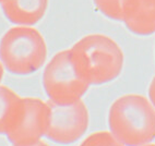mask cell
<instances>
[{
	"label": "cell",
	"mask_w": 155,
	"mask_h": 146,
	"mask_svg": "<svg viewBox=\"0 0 155 146\" xmlns=\"http://www.w3.org/2000/svg\"><path fill=\"white\" fill-rule=\"evenodd\" d=\"M30 146H49V145L44 143V142H42V141H39V142H37V143L33 144V145H30Z\"/></svg>",
	"instance_id": "13"
},
{
	"label": "cell",
	"mask_w": 155,
	"mask_h": 146,
	"mask_svg": "<svg viewBox=\"0 0 155 146\" xmlns=\"http://www.w3.org/2000/svg\"><path fill=\"white\" fill-rule=\"evenodd\" d=\"M3 1H6V0H0V3H2Z\"/></svg>",
	"instance_id": "16"
},
{
	"label": "cell",
	"mask_w": 155,
	"mask_h": 146,
	"mask_svg": "<svg viewBox=\"0 0 155 146\" xmlns=\"http://www.w3.org/2000/svg\"><path fill=\"white\" fill-rule=\"evenodd\" d=\"M143 146H155V144H145V145H143Z\"/></svg>",
	"instance_id": "15"
},
{
	"label": "cell",
	"mask_w": 155,
	"mask_h": 146,
	"mask_svg": "<svg viewBox=\"0 0 155 146\" xmlns=\"http://www.w3.org/2000/svg\"><path fill=\"white\" fill-rule=\"evenodd\" d=\"M48 0H6L1 3L7 19L18 26H32L43 19Z\"/></svg>",
	"instance_id": "8"
},
{
	"label": "cell",
	"mask_w": 155,
	"mask_h": 146,
	"mask_svg": "<svg viewBox=\"0 0 155 146\" xmlns=\"http://www.w3.org/2000/svg\"><path fill=\"white\" fill-rule=\"evenodd\" d=\"M122 22L137 35L155 33V0H121Z\"/></svg>",
	"instance_id": "7"
},
{
	"label": "cell",
	"mask_w": 155,
	"mask_h": 146,
	"mask_svg": "<svg viewBox=\"0 0 155 146\" xmlns=\"http://www.w3.org/2000/svg\"><path fill=\"white\" fill-rule=\"evenodd\" d=\"M97 9L110 19L122 21L121 0H94Z\"/></svg>",
	"instance_id": "11"
},
{
	"label": "cell",
	"mask_w": 155,
	"mask_h": 146,
	"mask_svg": "<svg viewBox=\"0 0 155 146\" xmlns=\"http://www.w3.org/2000/svg\"><path fill=\"white\" fill-rule=\"evenodd\" d=\"M110 133L126 146H143L155 138V108L147 97L128 94L113 102Z\"/></svg>",
	"instance_id": "2"
},
{
	"label": "cell",
	"mask_w": 155,
	"mask_h": 146,
	"mask_svg": "<svg viewBox=\"0 0 155 146\" xmlns=\"http://www.w3.org/2000/svg\"><path fill=\"white\" fill-rule=\"evenodd\" d=\"M68 50L75 72L89 85H102L115 80L124 67L120 46L103 34L84 36Z\"/></svg>",
	"instance_id": "1"
},
{
	"label": "cell",
	"mask_w": 155,
	"mask_h": 146,
	"mask_svg": "<svg viewBox=\"0 0 155 146\" xmlns=\"http://www.w3.org/2000/svg\"><path fill=\"white\" fill-rule=\"evenodd\" d=\"M50 120L46 136L61 145L77 142L89 127V110L82 100L69 106H58L47 100Z\"/></svg>",
	"instance_id": "5"
},
{
	"label": "cell",
	"mask_w": 155,
	"mask_h": 146,
	"mask_svg": "<svg viewBox=\"0 0 155 146\" xmlns=\"http://www.w3.org/2000/svg\"><path fill=\"white\" fill-rule=\"evenodd\" d=\"M24 115V98L0 85V134L8 135L20 125Z\"/></svg>",
	"instance_id": "9"
},
{
	"label": "cell",
	"mask_w": 155,
	"mask_h": 146,
	"mask_svg": "<svg viewBox=\"0 0 155 146\" xmlns=\"http://www.w3.org/2000/svg\"><path fill=\"white\" fill-rule=\"evenodd\" d=\"M2 77H3V66L1 63V61H0V82L2 81Z\"/></svg>",
	"instance_id": "14"
},
{
	"label": "cell",
	"mask_w": 155,
	"mask_h": 146,
	"mask_svg": "<svg viewBox=\"0 0 155 146\" xmlns=\"http://www.w3.org/2000/svg\"><path fill=\"white\" fill-rule=\"evenodd\" d=\"M80 146H125L120 143L110 132L100 131L90 134Z\"/></svg>",
	"instance_id": "10"
},
{
	"label": "cell",
	"mask_w": 155,
	"mask_h": 146,
	"mask_svg": "<svg viewBox=\"0 0 155 146\" xmlns=\"http://www.w3.org/2000/svg\"><path fill=\"white\" fill-rule=\"evenodd\" d=\"M46 58L44 36L32 26L17 25L0 39V61L12 74H32L42 68Z\"/></svg>",
	"instance_id": "3"
},
{
	"label": "cell",
	"mask_w": 155,
	"mask_h": 146,
	"mask_svg": "<svg viewBox=\"0 0 155 146\" xmlns=\"http://www.w3.org/2000/svg\"><path fill=\"white\" fill-rule=\"evenodd\" d=\"M43 85L48 100L58 106H69L81 100L90 87L75 72L68 49L57 53L47 63Z\"/></svg>",
	"instance_id": "4"
},
{
	"label": "cell",
	"mask_w": 155,
	"mask_h": 146,
	"mask_svg": "<svg viewBox=\"0 0 155 146\" xmlns=\"http://www.w3.org/2000/svg\"><path fill=\"white\" fill-rule=\"evenodd\" d=\"M149 98H150V102L154 106L155 108V76L152 79L151 83H150V86H149Z\"/></svg>",
	"instance_id": "12"
},
{
	"label": "cell",
	"mask_w": 155,
	"mask_h": 146,
	"mask_svg": "<svg viewBox=\"0 0 155 146\" xmlns=\"http://www.w3.org/2000/svg\"><path fill=\"white\" fill-rule=\"evenodd\" d=\"M50 120V108L47 102L39 98H24V115L20 125L7 135L13 146H30L46 135Z\"/></svg>",
	"instance_id": "6"
}]
</instances>
